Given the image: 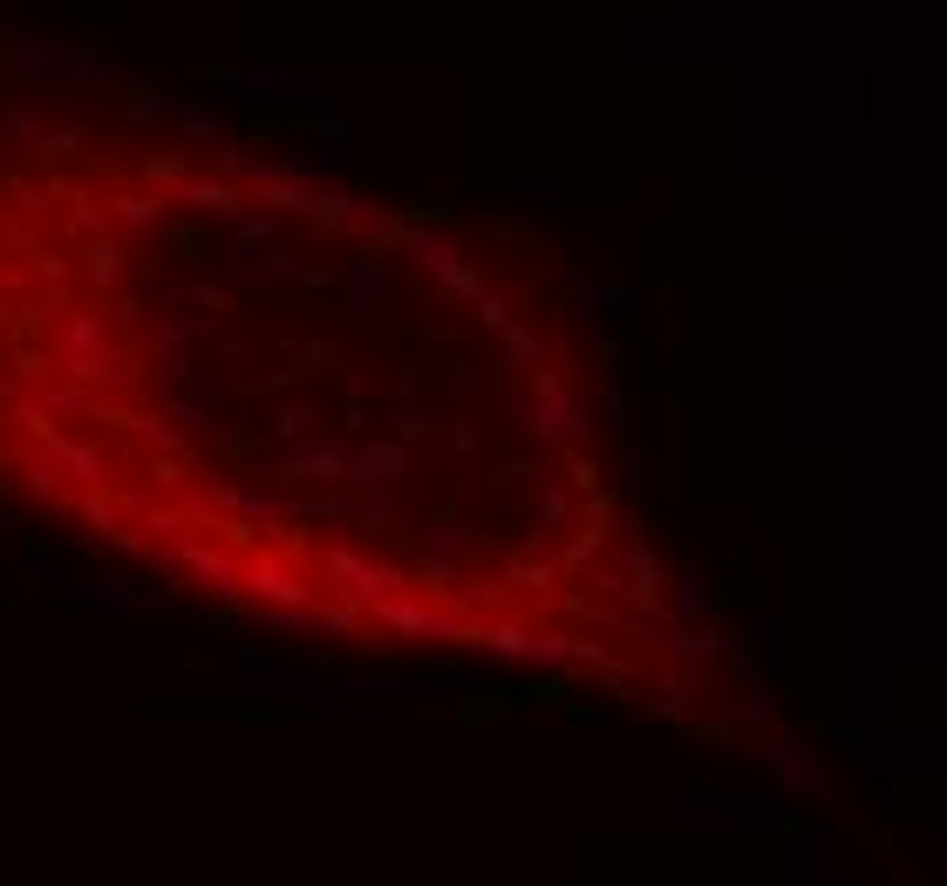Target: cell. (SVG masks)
<instances>
[{
    "label": "cell",
    "mask_w": 947,
    "mask_h": 886,
    "mask_svg": "<svg viewBox=\"0 0 947 886\" xmlns=\"http://www.w3.org/2000/svg\"><path fill=\"white\" fill-rule=\"evenodd\" d=\"M246 594L260 607H314V587L294 573V560H279V552H252L246 560Z\"/></svg>",
    "instance_id": "obj_1"
},
{
    "label": "cell",
    "mask_w": 947,
    "mask_h": 886,
    "mask_svg": "<svg viewBox=\"0 0 947 886\" xmlns=\"http://www.w3.org/2000/svg\"><path fill=\"white\" fill-rule=\"evenodd\" d=\"M409 458H416V450L409 444H396V437H354L348 444V485L354 491H369V485H389V477H402L409 471Z\"/></svg>",
    "instance_id": "obj_2"
},
{
    "label": "cell",
    "mask_w": 947,
    "mask_h": 886,
    "mask_svg": "<svg viewBox=\"0 0 947 886\" xmlns=\"http://www.w3.org/2000/svg\"><path fill=\"white\" fill-rule=\"evenodd\" d=\"M171 552L191 566V579H198V587H212L219 600H246V566H239V560H225V552H212V546L185 539V532H171Z\"/></svg>",
    "instance_id": "obj_3"
},
{
    "label": "cell",
    "mask_w": 947,
    "mask_h": 886,
    "mask_svg": "<svg viewBox=\"0 0 947 886\" xmlns=\"http://www.w3.org/2000/svg\"><path fill=\"white\" fill-rule=\"evenodd\" d=\"M171 123H177V137H185L191 150H212L225 130H233V110H225L219 96H171Z\"/></svg>",
    "instance_id": "obj_4"
},
{
    "label": "cell",
    "mask_w": 947,
    "mask_h": 886,
    "mask_svg": "<svg viewBox=\"0 0 947 886\" xmlns=\"http://www.w3.org/2000/svg\"><path fill=\"white\" fill-rule=\"evenodd\" d=\"M171 205H191L198 219H219V225H233L246 212V191L233 185V177H185V185L171 191Z\"/></svg>",
    "instance_id": "obj_5"
},
{
    "label": "cell",
    "mask_w": 947,
    "mask_h": 886,
    "mask_svg": "<svg viewBox=\"0 0 947 886\" xmlns=\"http://www.w3.org/2000/svg\"><path fill=\"white\" fill-rule=\"evenodd\" d=\"M715 587L702 579V566H675L661 579V621H709Z\"/></svg>",
    "instance_id": "obj_6"
},
{
    "label": "cell",
    "mask_w": 947,
    "mask_h": 886,
    "mask_svg": "<svg viewBox=\"0 0 947 886\" xmlns=\"http://www.w3.org/2000/svg\"><path fill=\"white\" fill-rule=\"evenodd\" d=\"M164 212H171V198H164V191H150V185L116 191V198H110V225H116V233H130V239H150V233L164 225Z\"/></svg>",
    "instance_id": "obj_7"
},
{
    "label": "cell",
    "mask_w": 947,
    "mask_h": 886,
    "mask_svg": "<svg viewBox=\"0 0 947 886\" xmlns=\"http://www.w3.org/2000/svg\"><path fill=\"white\" fill-rule=\"evenodd\" d=\"M75 273H83V287L96 294V300H110L116 287H123V246H116V233H96V239H83V252H75Z\"/></svg>",
    "instance_id": "obj_8"
},
{
    "label": "cell",
    "mask_w": 947,
    "mask_h": 886,
    "mask_svg": "<svg viewBox=\"0 0 947 886\" xmlns=\"http://www.w3.org/2000/svg\"><path fill=\"white\" fill-rule=\"evenodd\" d=\"M723 648H730L723 627H709V621H675V641H661L655 654H669V662H696V669H715V662H723Z\"/></svg>",
    "instance_id": "obj_9"
},
{
    "label": "cell",
    "mask_w": 947,
    "mask_h": 886,
    "mask_svg": "<svg viewBox=\"0 0 947 886\" xmlns=\"http://www.w3.org/2000/svg\"><path fill=\"white\" fill-rule=\"evenodd\" d=\"M48 458L62 464V477H75V485H89V491H102L110 485V450H102L96 437H62Z\"/></svg>",
    "instance_id": "obj_10"
},
{
    "label": "cell",
    "mask_w": 947,
    "mask_h": 886,
    "mask_svg": "<svg viewBox=\"0 0 947 886\" xmlns=\"http://www.w3.org/2000/svg\"><path fill=\"white\" fill-rule=\"evenodd\" d=\"M389 429H396V444H409V450H437L444 444V429H450V416L437 410V402H396L389 410Z\"/></svg>",
    "instance_id": "obj_11"
},
{
    "label": "cell",
    "mask_w": 947,
    "mask_h": 886,
    "mask_svg": "<svg viewBox=\"0 0 947 886\" xmlns=\"http://www.w3.org/2000/svg\"><path fill=\"white\" fill-rule=\"evenodd\" d=\"M150 594H137V579L130 573H102L83 587V614H144Z\"/></svg>",
    "instance_id": "obj_12"
},
{
    "label": "cell",
    "mask_w": 947,
    "mask_h": 886,
    "mask_svg": "<svg viewBox=\"0 0 947 886\" xmlns=\"http://www.w3.org/2000/svg\"><path fill=\"white\" fill-rule=\"evenodd\" d=\"M204 266H212V280H219V287H233V294H252V287H260V252L239 246V239L212 246V252H204Z\"/></svg>",
    "instance_id": "obj_13"
},
{
    "label": "cell",
    "mask_w": 947,
    "mask_h": 886,
    "mask_svg": "<svg viewBox=\"0 0 947 886\" xmlns=\"http://www.w3.org/2000/svg\"><path fill=\"white\" fill-rule=\"evenodd\" d=\"M321 423H327V410H321L314 396H287V402H273V410H266V429H273L279 444H300V437H314Z\"/></svg>",
    "instance_id": "obj_14"
},
{
    "label": "cell",
    "mask_w": 947,
    "mask_h": 886,
    "mask_svg": "<svg viewBox=\"0 0 947 886\" xmlns=\"http://www.w3.org/2000/svg\"><path fill=\"white\" fill-rule=\"evenodd\" d=\"M110 300L102 308H68V321H62V354H89V348H102L110 341Z\"/></svg>",
    "instance_id": "obj_15"
},
{
    "label": "cell",
    "mask_w": 947,
    "mask_h": 886,
    "mask_svg": "<svg viewBox=\"0 0 947 886\" xmlns=\"http://www.w3.org/2000/svg\"><path fill=\"white\" fill-rule=\"evenodd\" d=\"M484 287H491L484 280V260H471V252H457V260L437 273V300H450V308H471Z\"/></svg>",
    "instance_id": "obj_16"
},
{
    "label": "cell",
    "mask_w": 947,
    "mask_h": 886,
    "mask_svg": "<svg viewBox=\"0 0 947 886\" xmlns=\"http://www.w3.org/2000/svg\"><path fill=\"white\" fill-rule=\"evenodd\" d=\"M504 587H519V594H559V566L546 560V552H519V560H504Z\"/></svg>",
    "instance_id": "obj_17"
},
{
    "label": "cell",
    "mask_w": 947,
    "mask_h": 886,
    "mask_svg": "<svg viewBox=\"0 0 947 886\" xmlns=\"http://www.w3.org/2000/svg\"><path fill=\"white\" fill-rule=\"evenodd\" d=\"M191 158H198L191 143H177V150H150V158H144V185L171 198V191H177V185H185V177H191Z\"/></svg>",
    "instance_id": "obj_18"
},
{
    "label": "cell",
    "mask_w": 947,
    "mask_h": 886,
    "mask_svg": "<svg viewBox=\"0 0 947 886\" xmlns=\"http://www.w3.org/2000/svg\"><path fill=\"white\" fill-rule=\"evenodd\" d=\"M777 709H771V696H763V682L757 675H744V689H730V729L744 737V729H763Z\"/></svg>",
    "instance_id": "obj_19"
},
{
    "label": "cell",
    "mask_w": 947,
    "mask_h": 886,
    "mask_svg": "<svg viewBox=\"0 0 947 886\" xmlns=\"http://www.w3.org/2000/svg\"><path fill=\"white\" fill-rule=\"evenodd\" d=\"M402 252H409V260H416V266L429 273V280H437V273L457 260V246H450L444 233H429V225H409V233H402Z\"/></svg>",
    "instance_id": "obj_20"
},
{
    "label": "cell",
    "mask_w": 947,
    "mask_h": 886,
    "mask_svg": "<svg viewBox=\"0 0 947 886\" xmlns=\"http://www.w3.org/2000/svg\"><path fill=\"white\" fill-rule=\"evenodd\" d=\"M123 123H130V130H164V123H171V96L164 89H130V96H123Z\"/></svg>",
    "instance_id": "obj_21"
},
{
    "label": "cell",
    "mask_w": 947,
    "mask_h": 886,
    "mask_svg": "<svg viewBox=\"0 0 947 886\" xmlns=\"http://www.w3.org/2000/svg\"><path fill=\"white\" fill-rule=\"evenodd\" d=\"M423 369H429V396H444V402H457V396L477 389L471 362H457V354H437V362H423Z\"/></svg>",
    "instance_id": "obj_22"
},
{
    "label": "cell",
    "mask_w": 947,
    "mask_h": 886,
    "mask_svg": "<svg viewBox=\"0 0 947 886\" xmlns=\"http://www.w3.org/2000/svg\"><path fill=\"white\" fill-rule=\"evenodd\" d=\"M75 150H83V130H75V123H41V137H35V164L41 171H55L62 158H75Z\"/></svg>",
    "instance_id": "obj_23"
},
{
    "label": "cell",
    "mask_w": 947,
    "mask_h": 886,
    "mask_svg": "<svg viewBox=\"0 0 947 886\" xmlns=\"http://www.w3.org/2000/svg\"><path fill=\"white\" fill-rule=\"evenodd\" d=\"M294 164H300V185H341V177H348V158H341L335 143H314V150H307V158H294Z\"/></svg>",
    "instance_id": "obj_24"
},
{
    "label": "cell",
    "mask_w": 947,
    "mask_h": 886,
    "mask_svg": "<svg viewBox=\"0 0 947 886\" xmlns=\"http://www.w3.org/2000/svg\"><path fill=\"white\" fill-rule=\"evenodd\" d=\"M41 123H48V96L41 89H21L14 103H8V137H41Z\"/></svg>",
    "instance_id": "obj_25"
},
{
    "label": "cell",
    "mask_w": 947,
    "mask_h": 886,
    "mask_svg": "<svg viewBox=\"0 0 947 886\" xmlns=\"http://www.w3.org/2000/svg\"><path fill=\"white\" fill-rule=\"evenodd\" d=\"M130 429L144 437V458H185V429H177V423H150V416H130Z\"/></svg>",
    "instance_id": "obj_26"
},
{
    "label": "cell",
    "mask_w": 947,
    "mask_h": 886,
    "mask_svg": "<svg viewBox=\"0 0 947 886\" xmlns=\"http://www.w3.org/2000/svg\"><path fill=\"white\" fill-rule=\"evenodd\" d=\"M68 233H75V239H96V233H110V205H96V198H89L83 185L68 191Z\"/></svg>",
    "instance_id": "obj_27"
},
{
    "label": "cell",
    "mask_w": 947,
    "mask_h": 886,
    "mask_svg": "<svg viewBox=\"0 0 947 886\" xmlns=\"http://www.w3.org/2000/svg\"><path fill=\"white\" fill-rule=\"evenodd\" d=\"M14 485L28 491V498H55V491L68 485V477H62V464H55V458H48V450H41V458H28V464H21V477H14Z\"/></svg>",
    "instance_id": "obj_28"
},
{
    "label": "cell",
    "mask_w": 947,
    "mask_h": 886,
    "mask_svg": "<svg viewBox=\"0 0 947 886\" xmlns=\"http://www.w3.org/2000/svg\"><path fill=\"white\" fill-rule=\"evenodd\" d=\"M307 621L327 627V635H362V607H354V600H314V607H307Z\"/></svg>",
    "instance_id": "obj_29"
},
{
    "label": "cell",
    "mask_w": 947,
    "mask_h": 886,
    "mask_svg": "<svg viewBox=\"0 0 947 886\" xmlns=\"http://www.w3.org/2000/svg\"><path fill=\"white\" fill-rule=\"evenodd\" d=\"M233 239L252 246V252H266V246H279V219L273 212H239L233 219Z\"/></svg>",
    "instance_id": "obj_30"
},
{
    "label": "cell",
    "mask_w": 947,
    "mask_h": 886,
    "mask_svg": "<svg viewBox=\"0 0 947 886\" xmlns=\"http://www.w3.org/2000/svg\"><path fill=\"white\" fill-rule=\"evenodd\" d=\"M498 348L511 354V369H532V362H546V354H539V335H532V327H519V321H504V327H498Z\"/></svg>",
    "instance_id": "obj_31"
},
{
    "label": "cell",
    "mask_w": 947,
    "mask_h": 886,
    "mask_svg": "<svg viewBox=\"0 0 947 886\" xmlns=\"http://www.w3.org/2000/svg\"><path fill=\"white\" fill-rule=\"evenodd\" d=\"M294 369L300 375H335L341 369V348L335 341H294Z\"/></svg>",
    "instance_id": "obj_32"
},
{
    "label": "cell",
    "mask_w": 947,
    "mask_h": 886,
    "mask_svg": "<svg viewBox=\"0 0 947 886\" xmlns=\"http://www.w3.org/2000/svg\"><path fill=\"white\" fill-rule=\"evenodd\" d=\"M532 512H539V525H559V532H566V525H573V491L539 485V491H532Z\"/></svg>",
    "instance_id": "obj_33"
},
{
    "label": "cell",
    "mask_w": 947,
    "mask_h": 886,
    "mask_svg": "<svg viewBox=\"0 0 947 886\" xmlns=\"http://www.w3.org/2000/svg\"><path fill=\"white\" fill-rule=\"evenodd\" d=\"M14 375H21L28 389H48V383H55V369H48L41 341H21V348H14Z\"/></svg>",
    "instance_id": "obj_34"
},
{
    "label": "cell",
    "mask_w": 947,
    "mask_h": 886,
    "mask_svg": "<svg viewBox=\"0 0 947 886\" xmlns=\"http://www.w3.org/2000/svg\"><path fill=\"white\" fill-rule=\"evenodd\" d=\"M8 327H14V341H41L48 335V300H14Z\"/></svg>",
    "instance_id": "obj_35"
},
{
    "label": "cell",
    "mask_w": 947,
    "mask_h": 886,
    "mask_svg": "<svg viewBox=\"0 0 947 886\" xmlns=\"http://www.w3.org/2000/svg\"><path fill=\"white\" fill-rule=\"evenodd\" d=\"M21 429H28V444H35V450H55V444L68 437V429L55 423V410H48V402H41V410H21Z\"/></svg>",
    "instance_id": "obj_36"
},
{
    "label": "cell",
    "mask_w": 947,
    "mask_h": 886,
    "mask_svg": "<svg viewBox=\"0 0 947 886\" xmlns=\"http://www.w3.org/2000/svg\"><path fill=\"white\" fill-rule=\"evenodd\" d=\"M102 539H110L116 552H123V560H144V552H158V539H150V525H110V532H102Z\"/></svg>",
    "instance_id": "obj_37"
},
{
    "label": "cell",
    "mask_w": 947,
    "mask_h": 886,
    "mask_svg": "<svg viewBox=\"0 0 947 886\" xmlns=\"http://www.w3.org/2000/svg\"><path fill=\"white\" fill-rule=\"evenodd\" d=\"M21 573H28V587H62V573H55V546H41V539H28V552H21Z\"/></svg>",
    "instance_id": "obj_38"
},
{
    "label": "cell",
    "mask_w": 947,
    "mask_h": 886,
    "mask_svg": "<svg viewBox=\"0 0 947 886\" xmlns=\"http://www.w3.org/2000/svg\"><path fill=\"white\" fill-rule=\"evenodd\" d=\"M532 477H539V464H525V458L484 464V485H491V491H519V485H532Z\"/></svg>",
    "instance_id": "obj_39"
},
{
    "label": "cell",
    "mask_w": 947,
    "mask_h": 886,
    "mask_svg": "<svg viewBox=\"0 0 947 886\" xmlns=\"http://www.w3.org/2000/svg\"><path fill=\"white\" fill-rule=\"evenodd\" d=\"M648 485H655V477H648V450L627 444V450H621V491H627V498H648Z\"/></svg>",
    "instance_id": "obj_40"
},
{
    "label": "cell",
    "mask_w": 947,
    "mask_h": 886,
    "mask_svg": "<svg viewBox=\"0 0 947 886\" xmlns=\"http://www.w3.org/2000/svg\"><path fill=\"white\" fill-rule=\"evenodd\" d=\"M171 416H177V429H219V402H204V396H177V402H171Z\"/></svg>",
    "instance_id": "obj_41"
},
{
    "label": "cell",
    "mask_w": 947,
    "mask_h": 886,
    "mask_svg": "<svg viewBox=\"0 0 947 886\" xmlns=\"http://www.w3.org/2000/svg\"><path fill=\"white\" fill-rule=\"evenodd\" d=\"M75 519H83L89 532H110V525L123 519V512H116V498H110V485H102V491H89L83 504H75Z\"/></svg>",
    "instance_id": "obj_42"
},
{
    "label": "cell",
    "mask_w": 947,
    "mask_h": 886,
    "mask_svg": "<svg viewBox=\"0 0 947 886\" xmlns=\"http://www.w3.org/2000/svg\"><path fill=\"white\" fill-rule=\"evenodd\" d=\"M566 648H573L566 627H546V635H532V662H539V669H566Z\"/></svg>",
    "instance_id": "obj_43"
},
{
    "label": "cell",
    "mask_w": 947,
    "mask_h": 886,
    "mask_svg": "<svg viewBox=\"0 0 947 886\" xmlns=\"http://www.w3.org/2000/svg\"><path fill=\"white\" fill-rule=\"evenodd\" d=\"M396 402H437V396H429V369L423 362H402L396 369Z\"/></svg>",
    "instance_id": "obj_44"
},
{
    "label": "cell",
    "mask_w": 947,
    "mask_h": 886,
    "mask_svg": "<svg viewBox=\"0 0 947 886\" xmlns=\"http://www.w3.org/2000/svg\"><path fill=\"white\" fill-rule=\"evenodd\" d=\"M177 300H185V308H198V314H225V308H233V287H212V280H204V287H185V294H177Z\"/></svg>",
    "instance_id": "obj_45"
},
{
    "label": "cell",
    "mask_w": 947,
    "mask_h": 886,
    "mask_svg": "<svg viewBox=\"0 0 947 886\" xmlns=\"http://www.w3.org/2000/svg\"><path fill=\"white\" fill-rule=\"evenodd\" d=\"M519 702H539V709H559V702H566V675H559V669H546V675H532V689H525Z\"/></svg>",
    "instance_id": "obj_46"
},
{
    "label": "cell",
    "mask_w": 947,
    "mask_h": 886,
    "mask_svg": "<svg viewBox=\"0 0 947 886\" xmlns=\"http://www.w3.org/2000/svg\"><path fill=\"white\" fill-rule=\"evenodd\" d=\"M464 689H471V682H464ZM504 709H511V689H471L464 716H471V723H484V716H504Z\"/></svg>",
    "instance_id": "obj_47"
},
{
    "label": "cell",
    "mask_w": 947,
    "mask_h": 886,
    "mask_svg": "<svg viewBox=\"0 0 947 886\" xmlns=\"http://www.w3.org/2000/svg\"><path fill=\"white\" fill-rule=\"evenodd\" d=\"M444 444H450V450H464V458H484V423H464V416H450Z\"/></svg>",
    "instance_id": "obj_48"
},
{
    "label": "cell",
    "mask_w": 947,
    "mask_h": 886,
    "mask_svg": "<svg viewBox=\"0 0 947 886\" xmlns=\"http://www.w3.org/2000/svg\"><path fill=\"white\" fill-rule=\"evenodd\" d=\"M498 416L511 437H532V396H498Z\"/></svg>",
    "instance_id": "obj_49"
},
{
    "label": "cell",
    "mask_w": 947,
    "mask_h": 886,
    "mask_svg": "<svg viewBox=\"0 0 947 886\" xmlns=\"http://www.w3.org/2000/svg\"><path fill=\"white\" fill-rule=\"evenodd\" d=\"M191 477V464L185 458H150V491H177Z\"/></svg>",
    "instance_id": "obj_50"
},
{
    "label": "cell",
    "mask_w": 947,
    "mask_h": 886,
    "mask_svg": "<svg viewBox=\"0 0 947 886\" xmlns=\"http://www.w3.org/2000/svg\"><path fill=\"white\" fill-rule=\"evenodd\" d=\"M471 308H477V327H484V335H498V327H504V321H511V308H504V300H498V294H491V287H484V294H477V300H471Z\"/></svg>",
    "instance_id": "obj_51"
},
{
    "label": "cell",
    "mask_w": 947,
    "mask_h": 886,
    "mask_svg": "<svg viewBox=\"0 0 947 886\" xmlns=\"http://www.w3.org/2000/svg\"><path fill=\"white\" fill-rule=\"evenodd\" d=\"M300 519H314V525H348V504H341V498H300Z\"/></svg>",
    "instance_id": "obj_52"
},
{
    "label": "cell",
    "mask_w": 947,
    "mask_h": 886,
    "mask_svg": "<svg viewBox=\"0 0 947 886\" xmlns=\"http://www.w3.org/2000/svg\"><path fill=\"white\" fill-rule=\"evenodd\" d=\"M341 429H348V437H369V429H375L369 396H348V402H341Z\"/></svg>",
    "instance_id": "obj_53"
},
{
    "label": "cell",
    "mask_w": 947,
    "mask_h": 886,
    "mask_svg": "<svg viewBox=\"0 0 947 886\" xmlns=\"http://www.w3.org/2000/svg\"><path fill=\"white\" fill-rule=\"evenodd\" d=\"M594 354H600V362H621V354H627V327H600V335H594Z\"/></svg>",
    "instance_id": "obj_54"
},
{
    "label": "cell",
    "mask_w": 947,
    "mask_h": 886,
    "mask_svg": "<svg viewBox=\"0 0 947 886\" xmlns=\"http://www.w3.org/2000/svg\"><path fill=\"white\" fill-rule=\"evenodd\" d=\"M429 560H457V552H464V525H457V532H429Z\"/></svg>",
    "instance_id": "obj_55"
},
{
    "label": "cell",
    "mask_w": 947,
    "mask_h": 886,
    "mask_svg": "<svg viewBox=\"0 0 947 886\" xmlns=\"http://www.w3.org/2000/svg\"><path fill=\"white\" fill-rule=\"evenodd\" d=\"M607 416H613V429L627 437V429H634V396H627V389H607Z\"/></svg>",
    "instance_id": "obj_56"
},
{
    "label": "cell",
    "mask_w": 947,
    "mask_h": 886,
    "mask_svg": "<svg viewBox=\"0 0 947 886\" xmlns=\"http://www.w3.org/2000/svg\"><path fill=\"white\" fill-rule=\"evenodd\" d=\"M212 150H219V171H225V177H246V150H239V143H225V137H219Z\"/></svg>",
    "instance_id": "obj_57"
},
{
    "label": "cell",
    "mask_w": 947,
    "mask_h": 886,
    "mask_svg": "<svg viewBox=\"0 0 947 886\" xmlns=\"http://www.w3.org/2000/svg\"><path fill=\"white\" fill-rule=\"evenodd\" d=\"M559 716L580 723V729H594V723H600V702H559Z\"/></svg>",
    "instance_id": "obj_58"
},
{
    "label": "cell",
    "mask_w": 947,
    "mask_h": 886,
    "mask_svg": "<svg viewBox=\"0 0 947 886\" xmlns=\"http://www.w3.org/2000/svg\"><path fill=\"white\" fill-rule=\"evenodd\" d=\"M525 552H546V560H552V552H559V525H539V532L525 539Z\"/></svg>",
    "instance_id": "obj_59"
},
{
    "label": "cell",
    "mask_w": 947,
    "mask_h": 886,
    "mask_svg": "<svg viewBox=\"0 0 947 886\" xmlns=\"http://www.w3.org/2000/svg\"><path fill=\"white\" fill-rule=\"evenodd\" d=\"M532 198H566V177H525Z\"/></svg>",
    "instance_id": "obj_60"
},
{
    "label": "cell",
    "mask_w": 947,
    "mask_h": 886,
    "mask_svg": "<svg viewBox=\"0 0 947 886\" xmlns=\"http://www.w3.org/2000/svg\"><path fill=\"white\" fill-rule=\"evenodd\" d=\"M416 219H423V225H444V219H450V198H423Z\"/></svg>",
    "instance_id": "obj_61"
},
{
    "label": "cell",
    "mask_w": 947,
    "mask_h": 886,
    "mask_svg": "<svg viewBox=\"0 0 947 886\" xmlns=\"http://www.w3.org/2000/svg\"><path fill=\"white\" fill-rule=\"evenodd\" d=\"M8 314H14V300H8V294H0V327H8Z\"/></svg>",
    "instance_id": "obj_62"
},
{
    "label": "cell",
    "mask_w": 947,
    "mask_h": 886,
    "mask_svg": "<svg viewBox=\"0 0 947 886\" xmlns=\"http://www.w3.org/2000/svg\"><path fill=\"white\" fill-rule=\"evenodd\" d=\"M0 396H14V383H8V375H0Z\"/></svg>",
    "instance_id": "obj_63"
}]
</instances>
